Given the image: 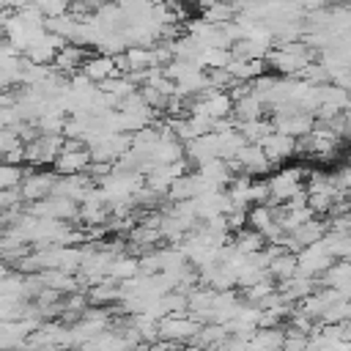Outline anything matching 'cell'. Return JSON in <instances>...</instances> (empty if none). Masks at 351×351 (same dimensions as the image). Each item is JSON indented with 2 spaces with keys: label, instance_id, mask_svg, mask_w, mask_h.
<instances>
[{
  "label": "cell",
  "instance_id": "obj_1",
  "mask_svg": "<svg viewBox=\"0 0 351 351\" xmlns=\"http://www.w3.org/2000/svg\"><path fill=\"white\" fill-rule=\"evenodd\" d=\"M197 332H200V321L189 313H167L165 318H159V335L167 343L192 340Z\"/></svg>",
  "mask_w": 351,
  "mask_h": 351
},
{
  "label": "cell",
  "instance_id": "obj_2",
  "mask_svg": "<svg viewBox=\"0 0 351 351\" xmlns=\"http://www.w3.org/2000/svg\"><path fill=\"white\" fill-rule=\"evenodd\" d=\"M269 203H285V200H291L296 192H302L304 186H302V173L296 170V167H291V170H280V173H274L269 181Z\"/></svg>",
  "mask_w": 351,
  "mask_h": 351
},
{
  "label": "cell",
  "instance_id": "obj_3",
  "mask_svg": "<svg viewBox=\"0 0 351 351\" xmlns=\"http://www.w3.org/2000/svg\"><path fill=\"white\" fill-rule=\"evenodd\" d=\"M55 178L58 173H22L16 189L22 195V200H38V197H47L52 195V186H55Z\"/></svg>",
  "mask_w": 351,
  "mask_h": 351
},
{
  "label": "cell",
  "instance_id": "obj_4",
  "mask_svg": "<svg viewBox=\"0 0 351 351\" xmlns=\"http://www.w3.org/2000/svg\"><path fill=\"white\" fill-rule=\"evenodd\" d=\"M58 176H69V173H85L90 167V148L80 145V148H60L55 162H52Z\"/></svg>",
  "mask_w": 351,
  "mask_h": 351
},
{
  "label": "cell",
  "instance_id": "obj_5",
  "mask_svg": "<svg viewBox=\"0 0 351 351\" xmlns=\"http://www.w3.org/2000/svg\"><path fill=\"white\" fill-rule=\"evenodd\" d=\"M85 58H88V49L82 47V44H74V41H66L58 52H55V60H52V69L55 71H60V74H74V71H80L82 69V63H85Z\"/></svg>",
  "mask_w": 351,
  "mask_h": 351
},
{
  "label": "cell",
  "instance_id": "obj_6",
  "mask_svg": "<svg viewBox=\"0 0 351 351\" xmlns=\"http://www.w3.org/2000/svg\"><path fill=\"white\" fill-rule=\"evenodd\" d=\"M261 148H263V154H266V159L274 165V162H282V159H288V156H293L296 154V137H291V134H285V132H271L269 137H263L261 143H258Z\"/></svg>",
  "mask_w": 351,
  "mask_h": 351
},
{
  "label": "cell",
  "instance_id": "obj_7",
  "mask_svg": "<svg viewBox=\"0 0 351 351\" xmlns=\"http://www.w3.org/2000/svg\"><path fill=\"white\" fill-rule=\"evenodd\" d=\"M80 71H82L90 82H101V80H107V77H112V74H121L118 66H115V58H112V55H101V52L88 55Z\"/></svg>",
  "mask_w": 351,
  "mask_h": 351
},
{
  "label": "cell",
  "instance_id": "obj_8",
  "mask_svg": "<svg viewBox=\"0 0 351 351\" xmlns=\"http://www.w3.org/2000/svg\"><path fill=\"white\" fill-rule=\"evenodd\" d=\"M225 69H228V74H230L236 82H252L255 77L263 74L266 60H261V58H236V55H233Z\"/></svg>",
  "mask_w": 351,
  "mask_h": 351
},
{
  "label": "cell",
  "instance_id": "obj_9",
  "mask_svg": "<svg viewBox=\"0 0 351 351\" xmlns=\"http://www.w3.org/2000/svg\"><path fill=\"white\" fill-rule=\"evenodd\" d=\"M266 271L277 280V282H282V280H288L291 274H296V252H291V250H280L271 261H269V266H266Z\"/></svg>",
  "mask_w": 351,
  "mask_h": 351
},
{
  "label": "cell",
  "instance_id": "obj_10",
  "mask_svg": "<svg viewBox=\"0 0 351 351\" xmlns=\"http://www.w3.org/2000/svg\"><path fill=\"white\" fill-rule=\"evenodd\" d=\"M233 236H236L233 247H236L239 252H244V255H252V252L263 250V244H266L263 233H261V230H255V228H250V225H244V228L233 230Z\"/></svg>",
  "mask_w": 351,
  "mask_h": 351
},
{
  "label": "cell",
  "instance_id": "obj_11",
  "mask_svg": "<svg viewBox=\"0 0 351 351\" xmlns=\"http://www.w3.org/2000/svg\"><path fill=\"white\" fill-rule=\"evenodd\" d=\"M134 274H140V261L137 258H129V255H115L112 263H110V274L107 277H112V280H129Z\"/></svg>",
  "mask_w": 351,
  "mask_h": 351
},
{
  "label": "cell",
  "instance_id": "obj_12",
  "mask_svg": "<svg viewBox=\"0 0 351 351\" xmlns=\"http://www.w3.org/2000/svg\"><path fill=\"white\" fill-rule=\"evenodd\" d=\"M22 178V167L19 165H8L0 159V189H8V186H16Z\"/></svg>",
  "mask_w": 351,
  "mask_h": 351
},
{
  "label": "cell",
  "instance_id": "obj_13",
  "mask_svg": "<svg viewBox=\"0 0 351 351\" xmlns=\"http://www.w3.org/2000/svg\"><path fill=\"white\" fill-rule=\"evenodd\" d=\"M22 200L19 189L16 186H8V189H0V214H5L8 208H16V203Z\"/></svg>",
  "mask_w": 351,
  "mask_h": 351
},
{
  "label": "cell",
  "instance_id": "obj_14",
  "mask_svg": "<svg viewBox=\"0 0 351 351\" xmlns=\"http://www.w3.org/2000/svg\"><path fill=\"white\" fill-rule=\"evenodd\" d=\"M16 101V90H0V107H8Z\"/></svg>",
  "mask_w": 351,
  "mask_h": 351
},
{
  "label": "cell",
  "instance_id": "obj_15",
  "mask_svg": "<svg viewBox=\"0 0 351 351\" xmlns=\"http://www.w3.org/2000/svg\"><path fill=\"white\" fill-rule=\"evenodd\" d=\"M5 274H8V261L0 258V277H5Z\"/></svg>",
  "mask_w": 351,
  "mask_h": 351
}]
</instances>
